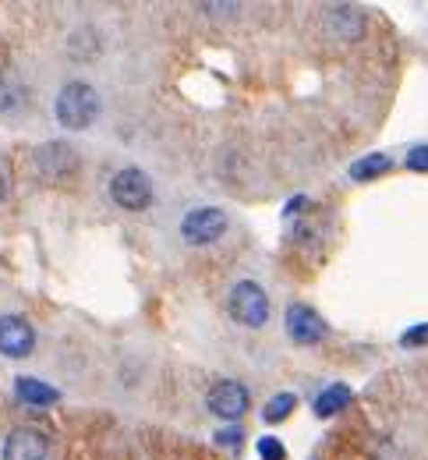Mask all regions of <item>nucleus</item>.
Masks as SVG:
<instances>
[{"label":"nucleus","instance_id":"nucleus-1","mask_svg":"<svg viewBox=\"0 0 428 460\" xmlns=\"http://www.w3.org/2000/svg\"><path fill=\"white\" fill-rule=\"evenodd\" d=\"M54 117H57V124H61L64 131H82V128L96 124V117H100V93L89 82H67L57 93Z\"/></svg>","mask_w":428,"mask_h":460},{"label":"nucleus","instance_id":"nucleus-2","mask_svg":"<svg viewBox=\"0 0 428 460\" xmlns=\"http://www.w3.org/2000/svg\"><path fill=\"white\" fill-rule=\"evenodd\" d=\"M227 312L241 326H251V330L266 326L269 323V294L251 280H241V284H234L231 297H227Z\"/></svg>","mask_w":428,"mask_h":460},{"label":"nucleus","instance_id":"nucleus-3","mask_svg":"<svg viewBox=\"0 0 428 460\" xmlns=\"http://www.w3.org/2000/svg\"><path fill=\"white\" fill-rule=\"evenodd\" d=\"M223 234H227V213L223 209H216V206H195V209L184 213L181 237L191 248L216 244Z\"/></svg>","mask_w":428,"mask_h":460},{"label":"nucleus","instance_id":"nucleus-4","mask_svg":"<svg viewBox=\"0 0 428 460\" xmlns=\"http://www.w3.org/2000/svg\"><path fill=\"white\" fill-rule=\"evenodd\" d=\"M110 199L127 209V213H142V209H149L153 206V181L145 177V173L138 171V167H124L110 177Z\"/></svg>","mask_w":428,"mask_h":460},{"label":"nucleus","instance_id":"nucleus-5","mask_svg":"<svg viewBox=\"0 0 428 460\" xmlns=\"http://www.w3.org/2000/svg\"><path fill=\"white\" fill-rule=\"evenodd\" d=\"M36 173L50 184H61L71 173L78 171V149L71 142H47L36 149Z\"/></svg>","mask_w":428,"mask_h":460},{"label":"nucleus","instance_id":"nucleus-6","mask_svg":"<svg viewBox=\"0 0 428 460\" xmlns=\"http://www.w3.org/2000/svg\"><path fill=\"white\" fill-rule=\"evenodd\" d=\"M47 454H50V436L32 425L11 429L4 439V450H0L4 460H47Z\"/></svg>","mask_w":428,"mask_h":460},{"label":"nucleus","instance_id":"nucleus-7","mask_svg":"<svg viewBox=\"0 0 428 460\" xmlns=\"http://www.w3.org/2000/svg\"><path fill=\"white\" fill-rule=\"evenodd\" d=\"M248 403H251L248 390L241 383H234V379L216 383V386L209 390V397H205V407H209L216 418H223V421H238L248 411Z\"/></svg>","mask_w":428,"mask_h":460},{"label":"nucleus","instance_id":"nucleus-8","mask_svg":"<svg viewBox=\"0 0 428 460\" xmlns=\"http://www.w3.org/2000/svg\"><path fill=\"white\" fill-rule=\"evenodd\" d=\"M36 347V330L22 315H0V354L4 358H29Z\"/></svg>","mask_w":428,"mask_h":460},{"label":"nucleus","instance_id":"nucleus-9","mask_svg":"<svg viewBox=\"0 0 428 460\" xmlns=\"http://www.w3.org/2000/svg\"><path fill=\"white\" fill-rule=\"evenodd\" d=\"M287 337L294 341V344H319L322 337H326V323H322V315L311 308V305H291L287 308Z\"/></svg>","mask_w":428,"mask_h":460},{"label":"nucleus","instance_id":"nucleus-10","mask_svg":"<svg viewBox=\"0 0 428 460\" xmlns=\"http://www.w3.org/2000/svg\"><path fill=\"white\" fill-rule=\"evenodd\" d=\"M326 25H329L336 43H354L365 32V14L358 7H351V4H336V7L326 11Z\"/></svg>","mask_w":428,"mask_h":460},{"label":"nucleus","instance_id":"nucleus-11","mask_svg":"<svg viewBox=\"0 0 428 460\" xmlns=\"http://www.w3.org/2000/svg\"><path fill=\"white\" fill-rule=\"evenodd\" d=\"M14 397L22 403H29V407H50V403L61 401V394H57L50 383L32 379V376H18V379H14Z\"/></svg>","mask_w":428,"mask_h":460},{"label":"nucleus","instance_id":"nucleus-12","mask_svg":"<svg viewBox=\"0 0 428 460\" xmlns=\"http://www.w3.org/2000/svg\"><path fill=\"white\" fill-rule=\"evenodd\" d=\"M351 401V390L344 386V383H333V386H326L319 397H315V414L319 418H333V414H340L344 407Z\"/></svg>","mask_w":428,"mask_h":460},{"label":"nucleus","instance_id":"nucleus-13","mask_svg":"<svg viewBox=\"0 0 428 460\" xmlns=\"http://www.w3.org/2000/svg\"><path fill=\"white\" fill-rule=\"evenodd\" d=\"M389 167H393V160L386 153H371V156H362V160L351 164V177L354 181H375V177H382Z\"/></svg>","mask_w":428,"mask_h":460},{"label":"nucleus","instance_id":"nucleus-14","mask_svg":"<svg viewBox=\"0 0 428 460\" xmlns=\"http://www.w3.org/2000/svg\"><path fill=\"white\" fill-rule=\"evenodd\" d=\"M294 407H298V397H294V394H276L273 401L266 403L262 418H266V421H273V425H280V421H284V418H287Z\"/></svg>","mask_w":428,"mask_h":460},{"label":"nucleus","instance_id":"nucleus-15","mask_svg":"<svg viewBox=\"0 0 428 460\" xmlns=\"http://www.w3.org/2000/svg\"><path fill=\"white\" fill-rule=\"evenodd\" d=\"M258 457L262 460H284L287 457V450H284V443H280L276 436H262V439H258Z\"/></svg>","mask_w":428,"mask_h":460},{"label":"nucleus","instance_id":"nucleus-16","mask_svg":"<svg viewBox=\"0 0 428 460\" xmlns=\"http://www.w3.org/2000/svg\"><path fill=\"white\" fill-rule=\"evenodd\" d=\"M400 344L404 347H422L428 344V323H422V326H411L404 337H400Z\"/></svg>","mask_w":428,"mask_h":460},{"label":"nucleus","instance_id":"nucleus-17","mask_svg":"<svg viewBox=\"0 0 428 460\" xmlns=\"http://www.w3.org/2000/svg\"><path fill=\"white\" fill-rule=\"evenodd\" d=\"M411 171H422L425 173L428 171V146H415L411 153H407V160H404Z\"/></svg>","mask_w":428,"mask_h":460},{"label":"nucleus","instance_id":"nucleus-18","mask_svg":"<svg viewBox=\"0 0 428 460\" xmlns=\"http://www.w3.org/2000/svg\"><path fill=\"white\" fill-rule=\"evenodd\" d=\"M216 443L238 450V443H241V429H223V432H216Z\"/></svg>","mask_w":428,"mask_h":460},{"label":"nucleus","instance_id":"nucleus-19","mask_svg":"<svg viewBox=\"0 0 428 460\" xmlns=\"http://www.w3.org/2000/svg\"><path fill=\"white\" fill-rule=\"evenodd\" d=\"M205 14H238V4H202Z\"/></svg>","mask_w":428,"mask_h":460},{"label":"nucleus","instance_id":"nucleus-20","mask_svg":"<svg viewBox=\"0 0 428 460\" xmlns=\"http://www.w3.org/2000/svg\"><path fill=\"white\" fill-rule=\"evenodd\" d=\"M7 195V181H4V173H0V199Z\"/></svg>","mask_w":428,"mask_h":460}]
</instances>
